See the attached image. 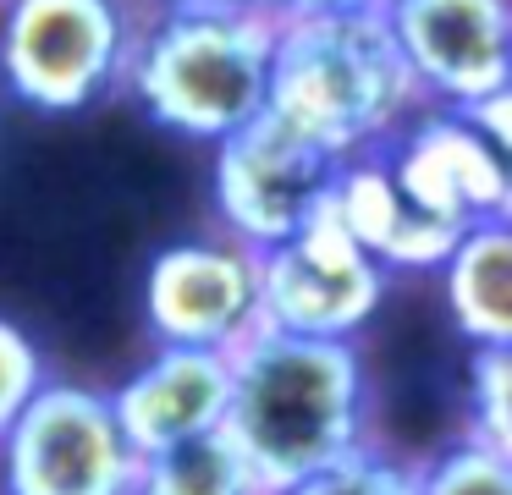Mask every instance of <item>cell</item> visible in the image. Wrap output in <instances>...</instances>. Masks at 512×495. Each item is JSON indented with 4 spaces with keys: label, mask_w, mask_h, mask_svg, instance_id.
Here are the masks:
<instances>
[{
    "label": "cell",
    "mask_w": 512,
    "mask_h": 495,
    "mask_svg": "<svg viewBox=\"0 0 512 495\" xmlns=\"http://www.w3.org/2000/svg\"><path fill=\"white\" fill-rule=\"evenodd\" d=\"M221 435L243 457L259 495H281L369 446V374L358 341L254 325L232 347Z\"/></svg>",
    "instance_id": "cell-1"
},
{
    "label": "cell",
    "mask_w": 512,
    "mask_h": 495,
    "mask_svg": "<svg viewBox=\"0 0 512 495\" xmlns=\"http://www.w3.org/2000/svg\"><path fill=\"white\" fill-rule=\"evenodd\" d=\"M270 110L342 160L375 154L424 105L380 11L276 22Z\"/></svg>",
    "instance_id": "cell-2"
},
{
    "label": "cell",
    "mask_w": 512,
    "mask_h": 495,
    "mask_svg": "<svg viewBox=\"0 0 512 495\" xmlns=\"http://www.w3.org/2000/svg\"><path fill=\"white\" fill-rule=\"evenodd\" d=\"M270 55L276 17H204L160 11L127 50L122 83L160 127L199 143H221L270 110Z\"/></svg>",
    "instance_id": "cell-3"
},
{
    "label": "cell",
    "mask_w": 512,
    "mask_h": 495,
    "mask_svg": "<svg viewBox=\"0 0 512 495\" xmlns=\"http://www.w3.org/2000/svg\"><path fill=\"white\" fill-rule=\"evenodd\" d=\"M342 165V154L314 143L309 132L281 121L276 110L254 116L248 127L215 143L210 193L226 237L248 253H270L292 242L309 220L331 209Z\"/></svg>",
    "instance_id": "cell-4"
},
{
    "label": "cell",
    "mask_w": 512,
    "mask_h": 495,
    "mask_svg": "<svg viewBox=\"0 0 512 495\" xmlns=\"http://www.w3.org/2000/svg\"><path fill=\"white\" fill-rule=\"evenodd\" d=\"M133 39L122 0H6L0 72L23 105L72 116L122 83Z\"/></svg>",
    "instance_id": "cell-5"
},
{
    "label": "cell",
    "mask_w": 512,
    "mask_h": 495,
    "mask_svg": "<svg viewBox=\"0 0 512 495\" xmlns=\"http://www.w3.org/2000/svg\"><path fill=\"white\" fill-rule=\"evenodd\" d=\"M133 468L111 396L78 380H45L0 435V495H127Z\"/></svg>",
    "instance_id": "cell-6"
},
{
    "label": "cell",
    "mask_w": 512,
    "mask_h": 495,
    "mask_svg": "<svg viewBox=\"0 0 512 495\" xmlns=\"http://www.w3.org/2000/svg\"><path fill=\"white\" fill-rule=\"evenodd\" d=\"M254 264H259V325L320 341H353L375 319L391 281L331 220V209L320 220H309L292 242L254 253Z\"/></svg>",
    "instance_id": "cell-7"
},
{
    "label": "cell",
    "mask_w": 512,
    "mask_h": 495,
    "mask_svg": "<svg viewBox=\"0 0 512 495\" xmlns=\"http://www.w3.org/2000/svg\"><path fill=\"white\" fill-rule=\"evenodd\" d=\"M375 11L430 110L512 94L507 0H380Z\"/></svg>",
    "instance_id": "cell-8"
},
{
    "label": "cell",
    "mask_w": 512,
    "mask_h": 495,
    "mask_svg": "<svg viewBox=\"0 0 512 495\" xmlns=\"http://www.w3.org/2000/svg\"><path fill=\"white\" fill-rule=\"evenodd\" d=\"M144 314L155 347L232 352L259 325V264L232 237L171 242L149 259Z\"/></svg>",
    "instance_id": "cell-9"
},
{
    "label": "cell",
    "mask_w": 512,
    "mask_h": 495,
    "mask_svg": "<svg viewBox=\"0 0 512 495\" xmlns=\"http://www.w3.org/2000/svg\"><path fill=\"white\" fill-rule=\"evenodd\" d=\"M397 193L441 226H490L512 209L507 154L485 143L457 110H419L386 149H375Z\"/></svg>",
    "instance_id": "cell-10"
},
{
    "label": "cell",
    "mask_w": 512,
    "mask_h": 495,
    "mask_svg": "<svg viewBox=\"0 0 512 495\" xmlns=\"http://www.w3.org/2000/svg\"><path fill=\"white\" fill-rule=\"evenodd\" d=\"M111 396V418L133 457H155L182 440L215 435L232 396V352L155 347Z\"/></svg>",
    "instance_id": "cell-11"
},
{
    "label": "cell",
    "mask_w": 512,
    "mask_h": 495,
    "mask_svg": "<svg viewBox=\"0 0 512 495\" xmlns=\"http://www.w3.org/2000/svg\"><path fill=\"white\" fill-rule=\"evenodd\" d=\"M331 220L380 264V270H441L446 253L457 248L463 231L441 226V220L419 215L408 198L397 193L391 171L380 165V154H358L342 165L331 193Z\"/></svg>",
    "instance_id": "cell-12"
},
{
    "label": "cell",
    "mask_w": 512,
    "mask_h": 495,
    "mask_svg": "<svg viewBox=\"0 0 512 495\" xmlns=\"http://www.w3.org/2000/svg\"><path fill=\"white\" fill-rule=\"evenodd\" d=\"M446 308L468 347H512V226H468L441 264Z\"/></svg>",
    "instance_id": "cell-13"
},
{
    "label": "cell",
    "mask_w": 512,
    "mask_h": 495,
    "mask_svg": "<svg viewBox=\"0 0 512 495\" xmlns=\"http://www.w3.org/2000/svg\"><path fill=\"white\" fill-rule=\"evenodd\" d=\"M127 495H259V490L248 479L243 457L215 429V435L182 440V446H166L155 457H138Z\"/></svg>",
    "instance_id": "cell-14"
},
{
    "label": "cell",
    "mask_w": 512,
    "mask_h": 495,
    "mask_svg": "<svg viewBox=\"0 0 512 495\" xmlns=\"http://www.w3.org/2000/svg\"><path fill=\"white\" fill-rule=\"evenodd\" d=\"M419 495H512V457L457 435L430 462H413Z\"/></svg>",
    "instance_id": "cell-15"
},
{
    "label": "cell",
    "mask_w": 512,
    "mask_h": 495,
    "mask_svg": "<svg viewBox=\"0 0 512 495\" xmlns=\"http://www.w3.org/2000/svg\"><path fill=\"white\" fill-rule=\"evenodd\" d=\"M468 440L512 457V347H468Z\"/></svg>",
    "instance_id": "cell-16"
},
{
    "label": "cell",
    "mask_w": 512,
    "mask_h": 495,
    "mask_svg": "<svg viewBox=\"0 0 512 495\" xmlns=\"http://www.w3.org/2000/svg\"><path fill=\"white\" fill-rule=\"evenodd\" d=\"M281 495H419V473H413V462L391 457L369 440V446L347 451L342 462L309 473L303 484H292Z\"/></svg>",
    "instance_id": "cell-17"
},
{
    "label": "cell",
    "mask_w": 512,
    "mask_h": 495,
    "mask_svg": "<svg viewBox=\"0 0 512 495\" xmlns=\"http://www.w3.org/2000/svg\"><path fill=\"white\" fill-rule=\"evenodd\" d=\"M45 385V358L39 347L12 325V319H0V435L12 429V418L28 407V396Z\"/></svg>",
    "instance_id": "cell-18"
},
{
    "label": "cell",
    "mask_w": 512,
    "mask_h": 495,
    "mask_svg": "<svg viewBox=\"0 0 512 495\" xmlns=\"http://www.w3.org/2000/svg\"><path fill=\"white\" fill-rule=\"evenodd\" d=\"M276 22L292 17H347V11H375L380 0H265Z\"/></svg>",
    "instance_id": "cell-19"
},
{
    "label": "cell",
    "mask_w": 512,
    "mask_h": 495,
    "mask_svg": "<svg viewBox=\"0 0 512 495\" xmlns=\"http://www.w3.org/2000/svg\"><path fill=\"white\" fill-rule=\"evenodd\" d=\"M166 11H204V17H248V11H270L265 0H166Z\"/></svg>",
    "instance_id": "cell-20"
}]
</instances>
